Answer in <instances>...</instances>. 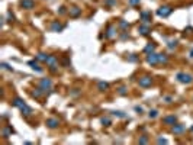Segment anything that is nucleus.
<instances>
[{
  "instance_id": "22",
  "label": "nucleus",
  "mask_w": 193,
  "mask_h": 145,
  "mask_svg": "<svg viewBox=\"0 0 193 145\" xmlns=\"http://www.w3.org/2000/svg\"><path fill=\"white\" fill-rule=\"evenodd\" d=\"M168 62V55L167 54H158V64H167Z\"/></svg>"
},
{
  "instance_id": "28",
  "label": "nucleus",
  "mask_w": 193,
  "mask_h": 145,
  "mask_svg": "<svg viewBox=\"0 0 193 145\" xmlns=\"http://www.w3.org/2000/svg\"><path fill=\"white\" fill-rule=\"evenodd\" d=\"M112 115H113V116H116V118H122V119L127 118V115H125L124 112H120V110H113Z\"/></svg>"
},
{
  "instance_id": "29",
  "label": "nucleus",
  "mask_w": 193,
  "mask_h": 145,
  "mask_svg": "<svg viewBox=\"0 0 193 145\" xmlns=\"http://www.w3.org/2000/svg\"><path fill=\"white\" fill-rule=\"evenodd\" d=\"M148 116H150V119H155L158 116V110H155V109L150 110V112H148Z\"/></svg>"
},
{
  "instance_id": "8",
  "label": "nucleus",
  "mask_w": 193,
  "mask_h": 145,
  "mask_svg": "<svg viewBox=\"0 0 193 145\" xmlns=\"http://www.w3.org/2000/svg\"><path fill=\"white\" fill-rule=\"evenodd\" d=\"M163 123L168 126H173L174 123H177V116L176 115H168V116H164L163 118Z\"/></svg>"
},
{
  "instance_id": "14",
  "label": "nucleus",
  "mask_w": 193,
  "mask_h": 145,
  "mask_svg": "<svg viewBox=\"0 0 193 145\" xmlns=\"http://www.w3.org/2000/svg\"><path fill=\"white\" fill-rule=\"evenodd\" d=\"M12 105L15 106V107H18V109H23L25 106H26V103H25V100L23 99H20V97H15L13 102H12Z\"/></svg>"
},
{
  "instance_id": "23",
  "label": "nucleus",
  "mask_w": 193,
  "mask_h": 145,
  "mask_svg": "<svg viewBox=\"0 0 193 145\" xmlns=\"http://www.w3.org/2000/svg\"><path fill=\"white\" fill-rule=\"evenodd\" d=\"M116 90H118V94H120V96H127L128 94V87L127 86H119Z\"/></svg>"
},
{
  "instance_id": "20",
  "label": "nucleus",
  "mask_w": 193,
  "mask_h": 145,
  "mask_svg": "<svg viewBox=\"0 0 193 145\" xmlns=\"http://www.w3.org/2000/svg\"><path fill=\"white\" fill-rule=\"evenodd\" d=\"M48 57H49V54L39 52V54H36V57H35V59H38V61H41V62H47Z\"/></svg>"
},
{
  "instance_id": "5",
  "label": "nucleus",
  "mask_w": 193,
  "mask_h": 145,
  "mask_svg": "<svg viewBox=\"0 0 193 145\" xmlns=\"http://www.w3.org/2000/svg\"><path fill=\"white\" fill-rule=\"evenodd\" d=\"M138 84H140V87H151V84H153V79L150 77V76H142V77H140V80H138Z\"/></svg>"
},
{
  "instance_id": "17",
  "label": "nucleus",
  "mask_w": 193,
  "mask_h": 145,
  "mask_svg": "<svg viewBox=\"0 0 193 145\" xmlns=\"http://www.w3.org/2000/svg\"><path fill=\"white\" fill-rule=\"evenodd\" d=\"M58 125H60V120L55 118H49L47 120V126L48 128H51V129H55V128H58Z\"/></svg>"
},
{
  "instance_id": "37",
  "label": "nucleus",
  "mask_w": 193,
  "mask_h": 145,
  "mask_svg": "<svg viewBox=\"0 0 193 145\" xmlns=\"http://www.w3.org/2000/svg\"><path fill=\"white\" fill-rule=\"evenodd\" d=\"M137 55H135V54H132V55H131V57H129V58H128V61H131V62H135V61H137Z\"/></svg>"
},
{
  "instance_id": "39",
  "label": "nucleus",
  "mask_w": 193,
  "mask_h": 145,
  "mask_svg": "<svg viewBox=\"0 0 193 145\" xmlns=\"http://www.w3.org/2000/svg\"><path fill=\"white\" fill-rule=\"evenodd\" d=\"M167 142H168V141L164 139V138H158V139H157V144H167Z\"/></svg>"
},
{
  "instance_id": "11",
  "label": "nucleus",
  "mask_w": 193,
  "mask_h": 145,
  "mask_svg": "<svg viewBox=\"0 0 193 145\" xmlns=\"http://www.w3.org/2000/svg\"><path fill=\"white\" fill-rule=\"evenodd\" d=\"M19 5H20V7H23L26 10H31V9L35 7V2L33 0H20Z\"/></svg>"
},
{
  "instance_id": "26",
  "label": "nucleus",
  "mask_w": 193,
  "mask_h": 145,
  "mask_svg": "<svg viewBox=\"0 0 193 145\" xmlns=\"http://www.w3.org/2000/svg\"><path fill=\"white\" fill-rule=\"evenodd\" d=\"M100 123L103 126H110L112 125V120H110V118H102L100 119Z\"/></svg>"
},
{
  "instance_id": "24",
  "label": "nucleus",
  "mask_w": 193,
  "mask_h": 145,
  "mask_svg": "<svg viewBox=\"0 0 193 145\" xmlns=\"http://www.w3.org/2000/svg\"><path fill=\"white\" fill-rule=\"evenodd\" d=\"M10 133H13V129H12L10 126H5L3 131H2V135H3V137H9Z\"/></svg>"
},
{
  "instance_id": "10",
  "label": "nucleus",
  "mask_w": 193,
  "mask_h": 145,
  "mask_svg": "<svg viewBox=\"0 0 193 145\" xmlns=\"http://www.w3.org/2000/svg\"><path fill=\"white\" fill-rule=\"evenodd\" d=\"M185 131H186V126L181 125V123H174L171 126V133H174V135H180V133H183Z\"/></svg>"
},
{
  "instance_id": "31",
  "label": "nucleus",
  "mask_w": 193,
  "mask_h": 145,
  "mask_svg": "<svg viewBox=\"0 0 193 145\" xmlns=\"http://www.w3.org/2000/svg\"><path fill=\"white\" fill-rule=\"evenodd\" d=\"M141 3V0H128V5L129 6H138Z\"/></svg>"
},
{
  "instance_id": "21",
  "label": "nucleus",
  "mask_w": 193,
  "mask_h": 145,
  "mask_svg": "<svg viewBox=\"0 0 193 145\" xmlns=\"http://www.w3.org/2000/svg\"><path fill=\"white\" fill-rule=\"evenodd\" d=\"M97 89H99L100 92H106L107 89H109V83H106V81H99L97 83Z\"/></svg>"
},
{
  "instance_id": "12",
  "label": "nucleus",
  "mask_w": 193,
  "mask_h": 145,
  "mask_svg": "<svg viewBox=\"0 0 193 145\" xmlns=\"http://www.w3.org/2000/svg\"><path fill=\"white\" fill-rule=\"evenodd\" d=\"M68 15L71 16V18H79L81 15V9L79 6H73L68 9Z\"/></svg>"
},
{
  "instance_id": "6",
  "label": "nucleus",
  "mask_w": 193,
  "mask_h": 145,
  "mask_svg": "<svg viewBox=\"0 0 193 145\" xmlns=\"http://www.w3.org/2000/svg\"><path fill=\"white\" fill-rule=\"evenodd\" d=\"M145 61L150 64V66H158V54H157V52L147 54Z\"/></svg>"
},
{
  "instance_id": "34",
  "label": "nucleus",
  "mask_w": 193,
  "mask_h": 145,
  "mask_svg": "<svg viewBox=\"0 0 193 145\" xmlns=\"http://www.w3.org/2000/svg\"><path fill=\"white\" fill-rule=\"evenodd\" d=\"M7 22H12V20L15 19V16H13V13H12V12H7Z\"/></svg>"
},
{
  "instance_id": "40",
  "label": "nucleus",
  "mask_w": 193,
  "mask_h": 145,
  "mask_svg": "<svg viewBox=\"0 0 193 145\" xmlns=\"http://www.w3.org/2000/svg\"><path fill=\"white\" fill-rule=\"evenodd\" d=\"M134 109H135V112H138V113H142V112H144V109H142L141 106H135Z\"/></svg>"
},
{
  "instance_id": "4",
  "label": "nucleus",
  "mask_w": 193,
  "mask_h": 145,
  "mask_svg": "<svg viewBox=\"0 0 193 145\" xmlns=\"http://www.w3.org/2000/svg\"><path fill=\"white\" fill-rule=\"evenodd\" d=\"M140 19H141V23H147V25H150L151 22H153V15L150 10H142L140 13Z\"/></svg>"
},
{
  "instance_id": "36",
  "label": "nucleus",
  "mask_w": 193,
  "mask_h": 145,
  "mask_svg": "<svg viewBox=\"0 0 193 145\" xmlns=\"http://www.w3.org/2000/svg\"><path fill=\"white\" fill-rule=\"evenodd\" d=\"M58 13H60V15L68 13V10H66V7H64V6H61V7H60V10H58Z\"/></svg>"
},
{
  "instance_id": "19",
  "label": "nucleus",
  "mask_w": 193,
  "mask_h": 145,
  "mask_svg": "<svg viewBox=\"0 0 193 145\" xmlns=\"http://www.w3.org/2000/svg\"><path fill=\"white\" fill-rule=\"evenodd\" d=\"M44 93H45V92H44V90H42L41 87H38V89H33L31 94H32V96L35 97V99H41V97L44 96Z\"/></svg>"
},
{
  "instance_id": "1",
  "label": "nucleus",
  "mask_w": 193,
  "mask_h": 145,
  "mask_svg": "<svg viewBox=\"0 0 193 145\" xmlns=\"http://www.w3.org/2000/svg\"><path fill=\"white\" fill-rule=\"evenodd\" d=\"M176 79L181 84H190V83H193V76L189 74V72H181V71L177 72L176 74Z\"/></svg>"
},
{
  "instance_id": "42",
  "label": "nucleus",
  "mask_w": 193,
  "mask_h": 145,
  "mask_svg": "<svg viewBox=\"0 0 193 145\" xmlns=\"http://www.w3.org/2000/svg\"><path fill=\"white\" fill-rule=\"evenodd\" d=\"M190 132H193V126H190Z\"/></svg>"
},
{
  "instance_id": "32",
  "label": "nucleus",
  "mask_w": 193,
  "mask_h": 145,
  "mask_svg": "<svg viewBox=\"0 0 193 145\" xmlns=\"http://www.w3.org/2000/svg\"><path fill=\"white\" fill-rule=\"evenodd\" d=\"M0 67H2V68H5V70H9V71H13V68L9 66L7 62H2V64H0Z\"/></svg>"
},
{
  "instance_id": "13",
  "label": "nucleus",
  "mask_w": 193,
  "mask_h": 145,
  "mask_svg": "<svg viewBox=\"0 0 193 145\" xmlns=\"http://www.w3.org/2000/svg\"><path fill=\"white\" fill-rule=\"evenodd\" d=\"M28 66H31V68L35 70L36 72H42V71H44V68H41L39 64H38V59H31V61H28Z\"/></svg>"
},
{
  "instance_id": "18",
  "label": "nucleus",
  "mask_w": 193,
  "mask_h": 145,
  "mask_svg": "<svg viewBox=\"0 0 193 145\" xmlns=\"http://www.w3.org/2000/svg\"><path fill=\"white\" fill-rule=\"evenodd\" d=\"M144 52L145 54L155 52V44H154V42H148V44L144 46Z\"/></svg>"
},
{
  "instance_id": "3",
  "label": "nucleus",
  "mask_w": 193,
  "mask_h": 145,
  "mask_svg": "<svg viewBox=\"0 0 193 145\" xmlns=\"http://www.w3.org/2000/svg\"><path fill=\"white\" fill-rule=\"evenodd\" d=\"M45 64L48 66V68H49L51 72H57V68H58V58H57L55 55H49Z\"/></svg>"
},
{
  "instance_id": "33",
  "label": "nucleus",
  "mask_w": 193,
  "mask_h": 145,
  "mask_svg": "<svg viewBox=\"0 0 193 145\" xmlns=\"http://www.w3.org/2000/svg\"><path fill=\"white\" fill-rule=\"evenodd\" d=\"M138 144H148V138H147V137L140 138V139H138Z\"/></svg>"
},
{
  "instance_id": "15",
  "label": "nucleus",
  "mask_w": 193,
  "mask_h": 145,
  "mask_svg": "<svg viewBox=\"0 0 193 145\" xmlns=\"http://www.w3.org/2000/svg\"><path fill=\"white\" fill-rule=\"evenodd\" d=\"M115 35H116V26H113V25H109V26H107V31H106V35H105V38H107V39H112Z\"/></svg>"
},
{
  "instance_id": "25",
  "label": "nucleus",
  "mask_w": 193,
  "mask_h": 145,
  "mask_svg": "<svg viewBox=\"0 0 193 145\" xmlns=\"http://www.w3.org/2000/svg\"><path fill=\"white\" fill-rule=\"evenodd\" d=\"M119 28H120V29H124V31H127V29H129V23H128L127 20L120 19L119 20Z\"/></svg>"
},
{
  "instance_id": "16",
  "label": "nucleus",
  "mask_w": 193,
  "mask_h": 145,
  "mask_svg": "<svg viewBox=\"0 0 193 145\" xmlns=\"http://www.w3.org/2000/svg\"><path fill=\"white\" fill-rule=\"evenodd\" d=\"M63 29H64V25L60 23L58 20H54L52 23H51V31H52V32H61Z\"/></svg>"
},
{
  "instance_id": "41",
  "label": "nucleus",
  "mask_w": 193,
  "mask_h": 145,
  "mask_svg": "<svg viewBox=\"0 0 193 145\" xmlns=\"http://www.w3.org/2000/svg\"><path fill=\"white\" fill-rule=\"evenodd\" d=\"M190 57L193 58V48H192V51H190Z\"/></svg>"
},
{
  "instance_id": "7",
  "label": "nucleus",
  "mask_w": 193,
  "mask_h": 145,
  "mask_svg": "<svg viewBox=\"0 0 193 145\" xmlns=\"http://www.w3.org/2000/svg\"><path fill=\"white\" fill-rule=\"evenodd\" d=\"M39 87L44 90V92L51 90V87H52V81H51V79H41L39 80Z\"/></svg>"
},
{
  "instance_id": "9",
  "label": "nucleus",
  "mask_w": 193,
  "mask_h": 145,
  "mask_svg": "<svg viewBox=\"0 0 193 145\" xmlns=\"http://www.w3.org/2000/svg\"><path fill=\"white\" fill-rule=\"evenodd\" d=\"M138 32L142 36H148L150 32H151V28H150V25H147V23H141L140 26H138Z\"/></svg>"
},
{
  "instance_id": "38",
  "label": "nucleus",
  "mask_w": 193,
  "mask_h": 145,
  "mask_svg": "<svg viewBox=\"0 0 193 145\" xmlns=\"http://www.w3.org/2000/svg\"><path fill=\"white\" fill-rule=\"evenodd\" d=\"M63 66H64V67H70V61H68V58H67V57L63 59Z\"/></svg>"
},
{
  "instance_id": "2",
  "label": "nucleus",
  "mask_w": 193,
  "mask_h": 145,
  "mask_svg": "<svg viewBox=\"0 0 193 145\" xmlns=\"http://www.w3.org/2000/svg\"><path fill=\"white\" fill-rule=\"evenodd\" d=\"M171 13H173V7L168 6V5L160 6L157 9V16H160V18H168Z\"/></svg>"
},
{
  "instance_id": "30",
  "label": "nucleus",
  "mask_w": 193,
  "mask_h": 145,
  "mask_svg": "<svg viewBox=\"0 0 193 145\" xmlns=\"http://www.w3.org/2000/svg\"><path fill=\"white\" fill-rule=\"evenodd\" d=\"M118 2L116 0H105V5H106L107 7H112V6H115Z\"/></svg>"
},
{
  "instance_id": "35",
  "label": "nucleus",
  "mask_w": 193,
  "mask_h": 145,
  "mask_svg": "<svg viewBox=\"0 0 193 145\" xmlns=\"http://www.w3.org/2000/svg\"><path fill=\"white\" fill-rule=\"evenodd\" d=\"M163 99L166 100V103H171V102H173V97H171V96H164Z\"/></svg>"
},
{
  "instance_id": "27",
  "label": "nucleus",
  "mask_w": 193,
  "mask_h": 145,
  "mask_svg": "<svg viewBox=\"0 0 193 145\" xmlns=\"http://www.w3.org/2000/svg\"><path fill=\"white\" fill-rule=\"evenodd\" d=\"M167 46H168V49H174L176 46H177V41L176 39H170L167 42Z\"/></svg>"
}]
</instances>
